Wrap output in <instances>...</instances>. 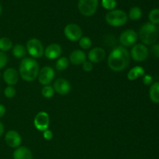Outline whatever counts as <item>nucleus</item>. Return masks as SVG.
Instances as JSON below:
<instances>
[{
    "instance_id": "nucleus-1",
    "label": "nucleus",
    "mask_w": 159,
    "mask_h": 159,
    "mask_svg": "<svg viewBox=\"0 0 159 159\" xmlns=\"http://www.w3.org/2000/svg\"><path fill=\"white\" fill-rule=\"evenodd\" d=\"M130 53L126 48L118 46L112 50L107 59L109 68L113 71L125 70L130 64Z\"/></svg>"
},
{
    "instance_id": "nucleus-2",
    "label": "nucleus",
    "mask_w": 159,
    "mask_h": 159,
    "mask_svg": "<svg viewBox=\"0 0 159 159\" xmlns=\"http://www.w3.org/2000/svg\"><path fill=\"white\" fill-rule=\"evenodd\" d=\"M19 71L23 80L28 82H34L38 76L40 67L34 58L24 57L20 62Z\"/></svg>"
},
{
    "instance_id": "nucleus-3",
    "label": "nucleus",
    "mask_w": 159,
    "mask_h": 159,
    "mask_svg": "<svg viewBox=\"0 0 159 159\" xmlns=\"http://www.w3.org/2000/svg\"><path fill=\"white\" fill-rule=\"evenodd\" d=\"M138 37L144 45H153L158 38V30L156 25L150 22L146 23L141 27Z\"/></svg>"
},
{
    "instance_id": "nucleus-4",
    "label": "nucleus",
    "mask_w": 159,
    "mask_h": 159,
    "mask_svg": "<svg viewBox=\"0 0 159 159\" xmlns=\"http://www.w3.org/2000/svg\"><path fill=\"white\" fill-rule=\"evenodd\" d=\"M105 19L107 23L110 26L119 27L127 23L128 20V16L124 11L121 9H113L107 12Z\"/></svg>"
},
{
    "instance_id": "nucleus-5",
    "label": "nucleus",
    "mask_w": 159,
    "mask_h": 159,
    "mask_svg": "<svg viewBox=\"0 0 159 159\" xmlns=\"http://www.w3.org/2000/svg\"><path fill=\"white\" fill-rule=\"evenodd\" d=\"M99 6V0H79L78 9L84 16L89 17L96 12Z\"/></svg>"
},
{
    "instance_id": "nucleus-6",
    "label": "nucleus",
    "mask_w": 159,
    "mask_h": 159,
    "mask_svg": "<svg viewBox=\"0 0 159 159\" xmlns=\"http://www.w3.org/2000/svg\"><path fill=\"white\" fill-rule=\"evenodd\" d=\"M26 51L32 58H40L44 54V48L38 39L32 38L26 43Z\"/></svg>"
},
{
    "instance_id": "nucleus-7",
    "label": "nucleus",
    "mask_w": 159,
    "mask_h": 159,
    "mask_svg": "<svg viewBox=\"0 0 159 159\" xmlns=\"http://www.w3.org/2000/svg\"><path fill=\"white\" fill-rule=\"evenodd\" d=\"M148 54L149 51L146 45L143 43H137L132 47L130 55L135 61L142 62L148 58Z\"/></svg>"
},
{
    "instance_id": "nucleus-8",
    "label": "nucleus",
    "mask_w": 159,
    "mask_h": 159,
    "mask_svg": "<svg viewBox=\"0 0 159 159\" xmlns=\"http://www.w3.org/2000/svg\"><path fill=\"white\" fill-rule=\"evenodd\" d=\"M138 39V34L135 32V30L132 29H128L124 30L121 33L120 36V43H121V46L124 48H129V47H133L136 44Z\"/></svg>"
},
{
    "instance_id": "nucleus-9",
    "label": "nucleus",
    "mask_w": 159,
    "mask_h": 159,
    "mask_svg": "<svg viewBox=\"0 0 159 159\" xmlns=\"http://www.w3.org/2000/svg\"><path fill=\"white\" fill-rule=\"evenodd\" d=\"M64 34L71 41H79L82 37V30L79 25L75 23H69L64 29Z\"/></svg>"
},
{
    "instance_id": "nucleus-10",
    "label": "nucleus",
    "mask_w": 159,
    "mask_h": 159,
    "mask_svg": "<svg viewBox=\"0 0 159 159\" xmlns=\"http://www.w3.org/2000/svg\"><path fill=\"white\" fill-rule=\"evenodd\" d=\"M50 117L48 113L44 111L40 112L36 115L34 120V127L38 130L39 131L43 132L44 130H48L49 127Z\"/></svg>"
},
{
    "instance_id": "nucleus-11",
    "label": "nucleus",
    "mask_w": 159,
    "mask_h": 159,
    "mask_svg": "<svg viewBox=\"0 0 159 159\" xmlns=\"http://www.w3.org/2000/svg\"><path fill=\"white\" fill-rule=\"evenodd\" d=\"M38 81L43 85H48L51 83L54 78V71L51 67L45 66L39 71Z\"/></svg>"
},
{
    "instance_id": "nucleus-12",
    "label": "nucleus",
    "mask_w": 159,
    "mask_h": 159,
    "mask_svg": "<svg viewBox=\"0 0 159 159\" xmlns=\"http://www.w3.org/2000/svg\"><path fill=\"white\" fill-rule=\"evenodd\" d=\"M5 141L9 147L12 148H17L21 144L22 138L18 132L11 130H9L5 135Z\"/></svg>"
},
{
    "instance_id": "nucleus-13",
    "label": "nucleus",
    "mask_w": 159,
    "mask_h": 159,
    "mask_svg": "<svg viewBox=\"0 0 159 159\" xmlns=\"http://www.w3.org/2000/svg\"><path fill=\"white\" fill-rule=\"evenodd\" d=\"M53 87H54V92H56L57 94L61 95V96L68 94L69 92L71 91V84L69 83L68 80L63 79V78L57 79L54 82Z\"/></svg>"
},
{
    "instance_id": "nucleus-14",
    "label": "nucleus",
    "mask_w": 159,
    "mask_h": 159,
    "mask_svg": "<svg viewBox=\"0 0 159 159\" xmlns=\"http://www.w3.org/2000/svg\"><path fill=\"white\" fill-rule=\"evenodd\" d=\"M62 49L61 47L55 43H51L44 49V54L43 55L50 60L59 58L61 55Z\"/></svg>"
},
{
    "instance_id": "nucleus-15",
    "label": "nucleus",
    "mask_w": 159,
    "mask_h": 159,
    "mask_svg": "<svg viewBox=\"0 0 159 159\" xmlns=\"http://www.w3.org/2000/svg\"><path fill=\"white\" fill-rule=\"evenodd\" d=\"M4 82L8 85L13 86L17 84L19 81V74L16 70L13 68H8L4 71L2 74Z\"/></svg>"
},
{
    "instance_id": "nucleus-16",
    "label": "nucleus",
    "mask_w": 159,
    "mask_h": 159,
    "mask_svg": "<svg viewBox=\"0 0 159 159\" xmlns=\"http://www.w3.org/2000/svg\"><path fill=\"white\" fill-rule=\"evenodd\" d=\"M106 51L105 50L100 47L94 48L90 50L88 54L89 61L92 63H99L105 59Z\"/></svg>"
},
{
    "instance_id": "nucleus-17",
    "label": "nucleus",
    "mask_w": 159,
    "mask_h": 159,
    "mask_svg": "<svg viewBox=\"0 0 159 159\" xmlns=\"http://www.w3.org/2000/svg\"><path fill=\"white\" fill-rule=\"evenodd\" d=\"M13 159H33V155L30 148L26 146H21L15 149L12 154Z\"/></svg>"
},
{
    "instance_id": "nucleus-18",
    "label": "nucleus",
    "mask_w": 159,
    "mask_h": 159,
    "mask_svg": "<svg viewBox=\"0 0 159 159\" xmlns=\"http://www.w3.org/2000/svg\"><path fill=\"white\" fill-rule=\"evenodd\" d=\"M69 61L75 65H82L86 61V55L85 52L81 50H75L70 54Z\"/></svg>"
},
{
    "instance_id": "nucleus-19",
    "label": "nucleus",
    "mask_w": 159,
    "mask_h": 159,
    "mask_svg": "<svg viewBox=\"0 0 159 159\" xmlns=\"http://www.w3.org/2000/svg\"><path fill=\"white\" fill-rule=\"evenodd\" d=\"M144 75H145V71L143 67L135 66L129 71L128 74H127V79L130 81H134L138 78L144 76Z\"/></svg>"
},
{
    "instance_id": "nucleus-20",
    "label": "nucleus",
    "mask_w": 159,
    "mask_h": 159,
    "mask_svg": "<svg viewBox=\"0 0 159 159\" xmlns=\"http://www.w3.org/2000/svg\"><path fill=\"white\" fill-rule=\"evenodd\" d=\"M149 97L154 103H159V82L152 84L149 89Z\"/></svg>"
},
{
    "instance_id": "nucleus-21",
    "label": "nucleus",
    "mask_w": 159,
    "mask_h": 159,
    "mask_svg": "<svg viewBox=\"0 0 159 159\" xmlns=\"http://www.w3.org/2000/svg\"><path fill=\"white\" fill-rule=\"evenodd\" d=\"M12 55L16 58H23L26 54V48L22 44H16L15 46L12 47Z\"/></svg>"
},
{
    "instance_id": "nucleus-22",
    "label": "nucleus",
    "mask_w": 159,
    "mask_h": 159,
    "mask_svg": "<svg viewBox=\"0 0 159 159\" xmlns=\"http://www.w3.org/2000/svg\"><path fill=\"white\" fill-rule=\"evenodd\" d=\"M12 41L9 37H3L0 38V51L6 53L12 48Z\"/></svg>"
},
{
    "instance_id": "nucleus-23",
    "label": "nucleus",
    "mask_w": 159,
    "mask_h": 159,
    "mask_svg": "<svg viewBox=\"0 0 159 159\" xmlns=\"http://www.w3.org/2000/svg\"><path fill=\"white\" fill-rule=\"evenodd\" d=\"M127 16H128V18L130 20L136 21V20H140L142 16V10L138 6H134L130 9L129 14Z\"/></svg>"
},
{
    "instance_id": "nucleus-24",
    "label": "nucleus",
    "mask_w": 159,
    "mask_h": 159,
    "mask_svg": "<svg viewBox=\"0 0 159 159\" xmlns=\"http://www.w3.org/2000/svg\"><path fill=\"white\" fill-rule=\"evenodd\" d=\"M68 65H69V61L68 60V58L65 57H61L56 62V69L57 71H64L68 68Z\"/></svg>"
},
{
    "instance_id": "nucleus-25",
    "label": "nucleus",
    "mask_w": 159,
    "mask_h": 159,
    "mask_svg": "<svg viewBox=\"0 0 159 159\" xmlns=\"http://www.w3.org/2000/svg\"><path fill=\"white\" fill-rule=\"evenodd\" d=\"M149 21L152 24H159V9H153L148 14Z\"/></svg>"
},
{
    "instance_id": "nucleus-26",
    "label": "nucleus",
    "mask_w": 159,
    "mask_h": 159,
    "mask_svg": "<svg viewBox=\"0 0 159 159\" xmlns=\"http://www.w3.org/2000/svg\"><path fill=\"white\" fill-rule=\"evenodd\" d=\"M41 94L46 99H50V98L53 97L54 94V87L50 85H44L41 90Z\"/></svg>"
},
{
    "instance_id": "nucleus-27",
    "label": "nucleus",
    "mask_w": 159,
    "mask_h": 159,
    "mask_svg": "<svg viewBox=\"0 0 159 159\" xmlns=\"http://www.w3.org/2000/svg\"><path fill=\"white\" fill-rule=\"evenodd\" d=\"M79 41V46H80V48L84 50L90 49L92 47V44H93L92 40L88 37H82Z\"/></svg>"
},
{
    "instance_id": "nucleus-28",
    "label": "nucleus",
    "mask_w": 159,
    "mask_h": 159,
    "mask_svg": "<svg viewBox=\"0 0 159 159\" xmlns=\"http://www.w3.org/2000/svg\"><path fill=\"white\" fill-rule=\"evenodd\" d=\"M101 4H102V6L104 9L109 11H112L115 9V8L117 6L116 0H102Z\"/></svg>"
},
{
    "instance_id": "nucleus-29",
    "label": "nucleus",
    "mask_w": 159,
    "mask_h": 159,
    "mask_svg": "<svg viewBox=\"0 0 159 159\" xmlns=\"http://www.w3.org/2000/svg\"><path fill=\"white\" fill-rule=\"evenodd\" d=\"M4 95L6 98L8 99H12V98L15 97L16 95V90L13 86H10L8 85L4 90Z\"/></svg>"
},
{
    "instance_id": "nucleus-30",
    "label": "nucleus",
    "mask_w": 159,
    "mask_h": 159,
    "mask_svg": "<svg viewBox=\"0 0 159 159\" xmlns=\"http://www.w3.org/2000/svg\"><path fill=\"white\" fill-rule=\"evenodd\" d=\"M8 63V56L5 52L0 51V70L6 66Z\"/></svg>"
},
{
    "instance_id": "nucleus-31",
    "label": "nucleus",
    "mask_w": 159,
    "mask_h": 159,
    "mask_svg": "<svg viewBox=\"0 0 159 159\" xmlns=\"http://www.w3.org/2000/svg\"><path fill=\"white\" fill-rule=\"evenodd\" d=\"M151 54L155 58H159V43H155L151 48Z\"/></svg>"
},
{
    "instance_id": "nucleus-32",
    "label": "nucleus",
    "mask_w": 159,
    "mask_h": 159,
    "mask_svg": "<svg viewBox=\"0 0 159 159\" xmlns=\"http://www.w3.org/2000/svg\"><path fill=\"white\" fill-rule=\"evenodd\" d=\"M82 69H83V71H86V72H89L93 69V64L90 62L89 61H85L82 64Z\"/></svg>"
},
{
    "instance_id": "nucleus-33",
    "label": "nucleus",
    "mask_w": 159,
    "mask_h": 159,
    "mask_svg": "<svg viewBox=\"0 0 159 159\" xmlns=\"http://www.w3.org/2000/svg\"><path fill=\"white\" fill-rule=\"evenodd\" d=\"M153 82V78L149 75H144L143 76V83L145 85H150Z\"/></svg>"
},
{
    "instance_id": "nucleus-34",
    "label": "nucleus",
    "mask_w": 159,
    "mask_h": 159,
    "mask_svg": "<svg viewBox=\"0 0 159 159\" xmlns=\"http://www.w3.org/2000/svg\"><path fill=\"white\" fill-rule=\"evenodd\" d=\"M53 136H54V135H53V132L51 131V130H48V129L43 132V138H44L45 140H47V141H50V140L52 139Z\"/></svg>"
},
{
    "instance_id": "nucleus-35",
    "label": "nucleus",
    "mask_w": 159,
    "mask_h": 159,
    "mask_svg": "<svg viewBox=\"0 0 159 159\" xmlns=\"http://www.w3.org/2000/svg\"><path fill=\"white\" fill-rule=\"evenodd\" d=\"M6 109L4 105L2 104H0V118L2 117L5 114H6Z\"/></svg>"
},
{
    "instance_id": "nucleus-36",
    "label": "nucleus",
    "mask_w": 159,
    "mask_h": 159,
    "mask_svg": "<svg viewBox=\"0 0 159 159\" xmlns=\"http://www.w3.org/2000/svg\"><path fill=\"white\" fill-rule=\"evenodd\" d=\"M4 130H5L4 125H3L2 123L0 121V138H1V137L3 135V134H4Z\"/></svg>"
},
{
    "instance_id": "nucleus-37",
    "label": "nucleus",
    "mask_w": 159,
    "mask_h": 159,
    "mask_svg": "<svg viewBox=\"0 0 159 159\" xmlns=\"http://www.w3.org/2000/svg\"><path fill=\"white\" fill-rule=\"evenodd\" d=\"M2 6L1 3H0V16L2 15Z\"/></svg>"
},
{
    "instance_id": "nucleus-38",
    "label": "nucleus",
    "mask_w": 159,
    "mask_h": 159,
    "mask_svg": "<svg viewBox=\"0 0 159 159\" xmlns=\"http://www.w3.org/2000/svg\"><path fill=\"white\" fill-rule=\"evenodd\" d=\"M1 76H2V75H1V72H0V78H1Z\"/></svg>"
},
{
    "instance_id": "nucleus-39",
    "label": "nucleus",
    "mask_w": 159,
    "mask_h": 159,
    "mask_svg": "<svg viewBox=\"0 0 159 159\" xmlns=\"http://www.w3.org/2000/svg\"><path fill=\"white\" fill-rule=\"evenodd\" d=\"M158 33H159V26H158Z\"/></svg>"
}]
</instances>
